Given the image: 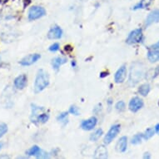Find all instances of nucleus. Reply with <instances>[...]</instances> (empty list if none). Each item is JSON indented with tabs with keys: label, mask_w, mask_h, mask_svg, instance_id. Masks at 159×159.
Masks as SVG:
<instances>
[{
	"label": "nucleus",
	"mask_w": 159,
	"mask_h": 159,
	"mask_svg": "<svg viewBox=\"0 0 159 159\" xmlns=\"http://www.w3.org/2000/svg\"><path fill=\"white\" fill-rule=\"evenodd\" d=\"M145 76V67L143 63L136 62L132 65L129 75V84L133 86L139 83Z\"/></svg>",
	"instance_id": "nucleus-1"
},
{
	"label": "nucleus",
	"mask_w": 159,
	"mask_h": 159,
	"mask_svg": "<svg viewBox=\"0 0 159 159\" xmlns=\"http://www.w3.org/2000/svg\"><path fill=\"white\" fill-rule=\"evenodd\" d=\"M49 84V76L47 72L44 70H39L37 74L36 80L34 84V92L35 93H39L43 91L45 88H47Z\"/></svg>",
	"instance_id": "nucleus-2"
},
{
	"label": "nucleus",
	"mask_w": 159,
	"mask_h": 159,
	"mask_svg": "<svg viewBox=\"0 0 159 159\" xmlns=\"http://www.w3.org/2000/svg\"><path fill=\"white\" fill-rule=\"evenodd\" d=\"M143 39V30L141 29H137L129 34L126 42L128 44H135V43L142 42Z\"/></svg>",
	"instance_id": "nucleus-3"
},
{
	"label": "nucleus",
	"mask_w": 159,
	"mask_h": 159,
	"mask_svg": "<svg viewBox=\"0 0 159 159\" xmlns=\"http://www.w3.org/2000/svg\"><path fill=\"white\" fill-rule=\"evenodd\" d=\"M45 9L42 7L39 6H34L29 9V20H35L38 18H42L43 16L45 15Z\"/></svg>",
	"instance_id": "nucleus-4"
},
{
	"label": "nucleus",
	"mask_w": 159,
	"mask_h": 159,
	"mask_svg": "<svg viewBox=\"0 0 159 159\" xmlns=\"http://www.w3.org/2000/svg\"><path fill=\"white\" fill-rule=\"evenodd\" d=\"M120 125L118 124H116V125H113L112 128H110V130L108 131V133L106 134L104 138V143L105 144H109L114 139L117 135L118 134V133L120 132Z\"/></svg>",
	"instance_id": "nucleus-5"
},
{
	"label": "nucleus",
	"mask_w": 159,
	"mask_h": 159,
	"mask_svg": "<svg viewBox=\"0 0 159 159\" xmlns=\"http://www.w3.org/2000/svg\"><path fill=\"white\" fill-rule=\"evenodd\" d=\"M143 107V101L138 97H134L131 99L129 102V109L133 112H138L142 107Z\"/></svg>",
	"instance_id": "nucleus-6"
},
{
	"label": "nucleus",
	"mask_w": 159,
	"mask_h": 159,
	"mask_svg": "<svg viewBox=\"0 0 159 159\" xmlns=\"http://www.w3.org/2000/svg\"><path fill=\"white\" fill-rule=\"evenodd\" d=\"M41 57L40 54L38 53H34V54H29L27 57H24L21 61H20V64L23 66H29L36 63L37 61L39 60Z\"/></svg>",
	"instance_id": "nucleus-7"
},
{
	"label": "nucleus",
	"mask_w": 159,
	"mask_h": 159,
	"mask_svg": "<svg viewBox=\"0 0 159 159\" xmlns=\"http://www.w3.org/2000/svg\"><path fill=\"white\" fill-rule=\"evenodd\" d=\"M159 22V9L152 11V13L148 14V16L147 17L146 22H145V25L146 27H148L150 25Z\"/></svg>",
	"instance_id": "nucleus-8"
},
{
	"label": "nucleus",
	"mask_w": 159,
	"mask_h": 159,
	"mask_svg": "<svg viewBox=\"0 0 159 159\" xmlns=\"http://www.w3.org/2000/svg\"><path fill=\"white\" fill-rule=\"evenodd\" d=\"M97 123H98V119H97L95 117H90L88 120H84L81 123V128L84 129V130H92L95 128Z\"/></svg>",
	"instance_id": "nucleus-9"
},
{
	"label": "nucleus",
	"mask_w": 159,
	"mask_h": 159,
	"mask_svg": "<svg viewBox=\"0 0 159 159\" xmlns=\"http://www.w3.org/2000/svg\"><path fill=\"white\" fill-rule=\"evenodd\" d=\"M126 77H127V68L125 66H122L115 74V82L117 84H121L125 81Z\"/></svg>",
	"instance_id": "nucleus-10"
},
{
	"label": "nucleus",
	"mask_w": 159,
	"mask_h": 159,
	"mask_svg": "<svg viewBox=\"0 0 159 159\" xmlns=\"http://www.w3.org/2000/svg\"><path fill=\"white\" fill-rule=\"evenodd\" d=\"M62 35H63V31L58 26L52 27L48 34V37L50 39H59L62 38Z\"/></svg>",
	"instance_id": "nucleus-11"
},
{
	"label": "nucleus",
	"mask_w": 159,
	"mask_h": 159,
	"mask_svg": "<svg viewBox=\"0 0 159 159\" xmlns=\"http://www.w3.org/2000/svg\"><path fill=\"white\" fill-rule=\"evenodd\" d=\"M27 76L23 74V75L18 76V78H15L14 80V86L18 89H23L25 88L27 85Z\"/></svg>",
	"instance_id": "nucleus-12"
},
{
	"label": "nucleus",
	"mask_w": 159,
	"mask_h": 159,
	"mask_svg": "<svg viewBox=\"0 0 159 159\" xmlns=\"http://www.w3.org/2000/svg\"><path fill=\"white\" fill-rule=\"evenodd\" d=\"M94 158H107V150L104 146H99L95 151L93 156Z\"/></svg>",
	"instance_id": "nucleus-13"
},
{
	"label": "nucleus",
	"mask_w": 159,
	"mask_h": 159,
	"mask_svg": "<svg viewBox=\"0 0 159 159\" xmlns=\"http://www.w3.org/2000/svg\"><path fill=\"white\" fill-rule=\"evenodd\" d=\"M127 147H128V138L127 137H122L119 139V141L117 142V150L120 152H124L127 150Z\"/></svg>",
	"instance_id": "nucleus-14"
},
{
	"label": "nucleus",
	"mask_w": 159,
	"mask_h": 159,
	"mask_svg": "<svg viewBox=\"0 0 159 159\" xmlns=\"http://www.w3.org/2000/svg\"><path fill=\"white\" fill-rule=\"evenodd\" d=\"M148 58L151 63H155L159 61V49L150 50L148 52Z\"/></svg>",
	"instance_id": "nucleus-15"
},
{
	"label": "nucleus",
	"mask_w": 159,
	"mask_h": 159,
	"mask_svg": "<svg viewBox=\"0 0 159 159\" xmlns=\"http://www.w3.org/2000/svg\"><path fill=\"white\" fill-rule=\"evenodd\" d=\"M67 63V59L64 58V57H55L54 59H52V65L53 69L55 70H57L58 68H60V66H62L63 64Z\"/></svg>",
	"instance_id": "nucleus-16"
},
{
	"label": "nucleus",
	"mask_w": 159,
	"mask_h": 159,
	"mask_svg": "<svg viewBox=\"0 0 159 159\" xmlns=\"http://www.w3.org/2000/svg\"><path fill=\"white\" fill-rule=\"evenodd\" d=\"M138 92L139 93L141 94L142 96L146 97L150 92V86L148 84H144L140 86V88L138 89Z\"/></svg>",
	"instance_id": "nucleus-17"
},
{
	"label": "nucleus",
	"mask_w": 159,
	"mask_h": 159,
	"mask_svg": "<svg viewBox=\"0 0 159 159\" xmlns=\"http://www.w3.org/2000/svg\"><path fill=\"white\" fill-rule=\"evenodd\" d=\"M150 3H151L150 0H142L133 8V9L137 10V9H140V8H145L147 7H148Z\"/></svg>",
	"instance_id": "nucleus-18"
},
{
	"label": "nucleus",
	"mask_w": 159,
	"mask_h": 159,
	"mask_svg": "<svg viewBox=\"0 0 159 159\" xmlns=\"http://www.w3.org/2000/svg\"><path fill=\"white\" fill-rule=\"evenodd\" d=\"M102 135V129H98L95 133H93L91 136H90V140L93 142L97 141V140H98L99 138H100V137H101Z\"/></svg>",
	"instance_id": "nucleus-19"
},
{
	"label": "nucleus",
	"mask_w": 159,
	"mask_h": 159,
	"mask_svg": "<svg viewBox=\"0 0 159 159\" xmlns=\"http://www.w3.org/2000/svg\"><path fill=\"white\" fill-rule=\"evenodd\" d=\"M40 151H41V150H40V148H39V147L34 146L32 147L29 151H27L26 153L28 154L29 156H37V155L39 153V152Z\"/></svg>",
	"instance_id": "nucleus-20"
},
{
	"label": "nucleus",
	"mask_w": 159,
	"mask_h": 159,
	"mask_svg": "<svg viewBox=\"0 0 159 159\" xmlns=\"http://www.w3.org/2000/svg\"><path fill=\"white\" fill-rule=\"evenodd\" d=\"M143 133L136 134V135L133 138V139H132V143L134 144V145L141 143L142 139H143Z\"/></svg>",
	"instance_id": "nucleus-21"
},
{
	"label": "nucleus",
	"mask_w": 159,
	"mask_h": 159,
	"mask_svg": "<svg viewBox=\"0 0 159 159\" xmlns=\"http://www.w3.org/2000/svg\"><path fill=\"white\" fill-rule=\"evenodd\" d=\"M154 133H155V130L154 128H148L147 129L146 132L143 133V138L145 140H148L152 137H153Z\"/></svg>",
	"instance_id": "nucleus-22"
},
{
	"label": "nucleus",
	"mask_w": 159,
	"mask_h": 159,
	"mask_svg": "<svg viewBox=\"0 0 159 159\" xmlns=\"http://www.w3.org/2000/svg\"><path fill=\"white\" fill-rule=\"evenodd\" d=\"M36 119L37 121H39V123H44L48 120V115L46 114V113H43V114L38 115L36 117Z\"/></svg>",
	"instance_id": "nucleus-23"
},
{
	"label": "nucleus",
	"mask_w": 159,
	"mask_h": 159,
	"mask_svg": "<svg viewBox=\"0 0 159 159\" xmlns=\"http://www.w3.org/2000/svg\"><path fill=\"white\" fill-rule=\"evenodd\" d=\"M8 132V126L5 123H0V138H2Z\"/></svg>",
	"instance_id": "nucleus-24"
},
{
	"label": "nucleus",
	"mask_w": 159,
	"mask_h": 159,
	"mask_svg": "<svg viewBox=\"0 0 159 159\" xmlns=\"http://www.w3.org/2000/svg\"><path fill=\"white\" fill-rule=\"evenodd\" d=\"M57 120L59 121V122L66 123L67 120H68V112H63V113H61V114L57 117Z\"/></svg>",
	"instance_id": "nucleus-25"
},
{
	"label": "nucleus",
	"mask_w": 159,
	"mask_h": 159,
	"mask_svg": "<svg viewBox=\"0 0 159 159\" xmlns=\"http://www.w3.org/2000/svg\"><path fill=\"white\" fill-rule=\"evenodd\" d=\"M125 103L123 102V101H120V102H117L116 104V109L119 112H123L125 110Z\"/></svg>",
	"instance_id": "nucleus-26"
},
{
	"label": "nucleus",
	"mask_w": 159,
	"mask_h": 159,
	"mask_svg": "<svg viewBox=\"0 0 159 159\" xmlns=\"http://www.w3.org/2000/svg\"><path fill=\"white\" fill-rule=\"evenodd\" d=\"M69 112L73 115H76V116L79 115V110L76 106H71V107L69 108Z\"/></svg>",
	"instance_id": "nucleus-27"
},
{
	"label": "nucleus",
	"mask_w": 159,
	"mask_h": 159,
	"mask_svg": "<svg viewBox=\"0 0 159 159\" xmlns=\"http://www.w3.org/2000/svg\"><path fill=\"white\" fill-rule=\"evenodd\" d=\"M59 49V45L58 43H53L52 45H51L49 48L50 51H52V52H56L57 50Z\"/></svg>",
	"instance_id": "nucleus-28"
},
{
	"label": "nucleus",
	"mask_w": 159,
	"mask_h": 159,
	"mask_svg": "<svg viewBox=\"0 0 159 159\" xmlns=\"http://www.w3.org/2000/svg\"><path fill=\"white\" fill-rule=\"evenodd\" d=\"M158 74H159V66L155 68V70H154V75H153V77H152V78H156L157 76L158 75Z\"/></svg>",
	"instance_id": "nucleus-29"
},
{
	"label": "nucleus",
	"mask_w": 159,
	"mask_h": 159,
	"mask_svg": "<svg viewBox=\"0 0 159 159\" xmlns=\"http://www.w3.org/2000/svg\"><path fill=\"white\" fill-rule=\"evenodd\" d=\"M152 49H159V42H157L156 44H154L152 46Z\"/></svg>",
	"instance_id": "nucleus-30"
},
{
	"label": "nucleus",
	"mask_w": 159,
	"mask_h": 159,
	"mask_svg": "<svg viewBox=\"0 0 159 159\" xmlns=\"http://www.w3.org/2000/svg\"><path fill=\"white\" fill-rule=\"evenodd\" d=\"M143 158L145 159H149V158H151V155L148 153V152H146V153H144L143 155Z\"/></svg>",
	"instance_id": "nucleus-31"
},
{
	"label": "nucleus",
	"mask_w": 159,
	"mask_h": 159,
	"mask_svg": "<svg viewBox=\"0 0 159 159\" xmlns=\"http://www.w3.org/2000/svg\"><path fill=\"white\" fill-rule=\"evenodd\" d=\"M154 130H155V133H159V123H158V124H157V125L155 126V128H154Z\"/></svg>",
	"instance_id": "nucleus-32"
},
{
	"label": "nucleus",
	"mask_w": 159,
	"mask_h": 159,
	"mask_svg": "<svg viewBox=\"0 0 159 159\" xmlns=\"http://www.w3.org/2000/svg\"><path fill=\"white\" fill-rule=\"evenodd\" d=\"M3 143H0V150L2 149V148H3Z\"/></svg>",
	"instance_id": "nucleus-33"
},
{
	"label": "nucleus",
	"mask_w": 159,
	"mask_h": 159,
	"mask_svg": "<svg viewBox=\"0 0 159 159\" xmlns=\"http://www.w3.org/2000/svg\"><path fill=\"white\" fill-rule=\"evenodd\" d=\"M7 1H8V0H0V2H2V3H5Z\"/></svg>",
	"instance_id": "nucleus-34"
},
{
	"label": "nucleus",
	"mask_w": 159,
	"mask_h": 159,
	"mask_svg": "<svg viewBox=\"0 0 159 159\" xmlns=\"http://www.w3.org/2000/svg\"><path fill=\"white\" fill-rule=\"evenodd\" d=\"M158 106H159V102H158Z\"/></svg>",
	"instance_id": "nucleus-35"
}]
</instances>
